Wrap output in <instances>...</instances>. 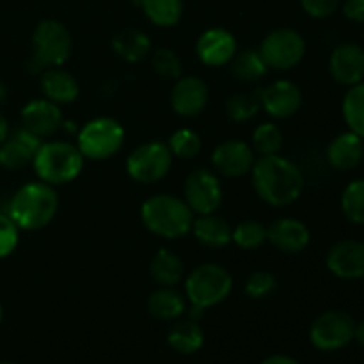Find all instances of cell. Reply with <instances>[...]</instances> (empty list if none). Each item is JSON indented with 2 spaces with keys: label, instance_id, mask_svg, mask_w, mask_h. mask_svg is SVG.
Listing matches in <instances>:
<instances>
[{
  "label": "cell",
  "instance_id": "cell-1",
  "mask_svg": "<svg viewBox=\"0 0 364 364\" xmlns=\"http://www.w3.org/2000/svg\"><path fill=\"white\" fill-rule=\"evenodd\" d=\"M252 188L263 203L276 208L290 206L304 191V173L287 156H259L251 169Z\"/></svg>",
  "mask_w": 364,
  "mask_h": 364
},
{
  "label": "cell",
  "instance_id": "cell-2",
  "mask_svg": "<svg viewBox=\"0 0 364 364\" xmlns=\"http://www.w3.org/2000/svg\"><path fill=\"white\" fill-rule=\"evenodd\" d=\"M59 210V196L55 187L41 180L21 185L13 194L7 215L20 231H39L48 226Z\"/></svg>",
  "mask_w": 364,
  "mask_h": 364
},
{
  "label": "cell",
  "instance_id": "cell-3",
  "mask_svg": "<svg viewBox=\"0 0 364 364\" xmlns=\"http://www.w3.org/2000/svg\"><path fill=\"white\" fill-rule=\"evenodd\" d=\"M194 217L185 199L174 194H155L141 206V220L146 230L167 240L191 233Z\"/></svg>",
  "mask_w": 364,
  "mask_h": 364
},
{
  "label": "cell",
  "instance_id": "cell-4",
  "mask_svg": "<svg viewBox=\"0 0 364 364\" xmlns=\"http://www.w3.org/2000/svg\"><path fill=\"white\" fill-rule=\"evenodd\" d=\"M84 160L77 144L68 141H43L32 159V167L38 180L59 187L80 176Z\"/></svg>",
  "mask_w": 364,
  "mask_h": 364
},
{
  "label": "cell",
  "instance_id": "cell-5",
  "mask_svg": "<svg viewBox=\"0 0 364 364\" xmlns=\"http://www.w3.org/2000/svg\"><path fill=\"white\" fill-rule=\"evenodd\" d=\"M233 291V277L219 263H203L185 279V297L196 308L208 309L226 301Z\"/></svg>",
  "mask_w": 364,
  "mask_h": 364
},
{
  "label": "cell",
  "instance_id": "cell-6",
  "mask_svg": "<svg viewBox=\"0 0 364 364\" xmlns=\"http://www.w3.org/2000/svg\"><path fill=\"white\" fill-rule=\"evenodd\" d=\"M73 39L66 25L59 20H43L32 32V64L39 70L59 68L70 59Z\"/></svg>",
  "mask_w": 364,
  "mask_h": 364
},
{
  "label": "cell",
  "instance_id": "cell-7",
  "mask_svg": "<svg viewBox=\"0 0 364 364\" xmlns=\"http://www.w3.org/2000/svg\"><path fill=\"white\" fill-rule=\"evenodd\" d=\"M124 128L114 117L100 116L87 121L77 135V148L84 159L107 160L121 151L124 144Z\"/></svg>",
  "mask_w": 364,
  "mask_h": 364
},
{
  "label": "cell",
  "instance_id": "cell-8",
  "mask_svg": "<svg viewBox=\"0 0 364 364\" xmlns=\"http://www.w3.org/2000/svg\"><path fill=\"white\" fill-rule=\"evenodd\" d=\"M173 153L167 142L149 141L137 146L127 159V173L142 185L159 183L173 167Z\"/></svg>",
  "mask_w": 364,
  "mask_h": 364
},
{
  "label": "cell",
  "instance_id": "cell-9",
  "mask_svg": "<svg viewBox=\"0 0 364 364\" xmlns=\"http://www.w3.org/2000/svg\"><path fill=\"white\" fill-rule=\"evenodd\" d=\"M258 50L269 70L288 71L304 59L306 39L295 28H274L263 38Z\"/></svg>",
  "mask_w": 364,
  "mask_h": 364
},
{
  "label": "cell",
  "instance_id": "cell-10",
  "mask_svg": "<svg viewBox=\"0 0 364 364\" xmlns=\"http://www.w3.org/2000/svg\"><path fill=\"white\" fill-rule=\"evenodd\" d=\"M355 320L341 309L323 311L309 327V341L322 352H336L354 341Z\"/></svg>",
  "mask_w": 364,
  "mask_h": 364
},
{
  "label": "cell",
  "instance_id": "cell-11",
  "mask_svg": "<svg viewBox=\"0 0 364 364\" xmlns=\"http://www.w3.org/2000/svg\"><path fill=\"white\" fill-rule=\"evenodd\" d=\"M183 199L194 215L217 213L224 201L220 176L208 167H198L191 171L183 183Z\"/></svg>",
  "mask_w": 364,
  "mask_h": 364
},
{
  "label": "cell",
  "instance_id": "cell-12",
  "mask_svg": "<svg viewBox=\"0 0 364 364\" xmlns=\"http://www.w3.org/2000/svg\"><path fill=\"white\" fill-rule=\"evenodd\" d=\"M256 95H258L263 112H267L274 119H288L295 116L302 107L301 87L287 78L270 82Z\"/></svg>",
  "mask_w": 364,
  "mask_h": 364
},
{
  "label": "cell",
  "instance_id": "cell-13",
  "mask_svg": "<svg viewBox=\"0 0 364 364\" xmlns=\"http://www.w3.org/2000/svg\"><path fill=\"white\" fill-rule=\"evenodd\" d=\"M255 162L256 153L252 146L238 139L220 142L212 151V169L224 178H240L251 173Z\"/></svg>",
  "mask_w": 364,
  "mask_h": 364
},
{
  "label": "cell",
  "instance_id": "cell-14",
  "mask_svg": "<svg viewBox=\"0 0 364 364\" xmlns=\"http://www.w3.org/2000/svg\"><path fill=\"white\" fill-rule=\"evenodd\" d=\"M326 267L338 279L355 281L364 277V242L343 238L329 247Z\"/></svg>",
  "mask_w": 364,
  "mask_h": 364
},
{
  "label": "cell",
  "instance_id": "cell-15",
  "mask_svg": "<svg viewBox=\"0 0 364 364\" xmlns=\"http://www.w3.org/2000/svg\"><path fill=\"white\" fill-rule=\"evenodd\" d=\"M20 127L34 134L41 141L53 137L64 127L63 110L46 98L31 100L20 112Z\"/></svg>",
  "mask_w": 364,
  "mask_h": 364
},
{
  "label": "cell",
  "instance_id": "cell-16",
  "mask_svg": "<svg viewBox=\"0 0 364 364\" xmlns=\"http://www.w3.org/2000/svg\"><path fill=\"white\" fill-rule=\"evenodd\" d=\"M208 100V85L203 78L194 77V75L180 77L174 80L173 89H171V107L178 116L187 117V119L198 117L199 114L205 112Z\"/></svg>",
  "mask_w": 364,
  "mask_h": 364
},
{
  "label": "cell",
  "instance_id": "cell-17",
  "mask_svg": "<svg viewBox=\"0 0 364 364\" xmlns=\"http://www.w3.org/2000/svg\"><path fill=\"white\" fill-rule=\"evenodd\" d=\"M237 52V38L223 27L206 28L196 41V55L205 66L210 68L226 66Z\"/></svg>",
  "mask_w": 364,
  "mask_h": 364
},
{
  "label": "cell",
  "instance_id": "cell-18",
  "mask_svg": "<svg viewBox=\"0 0 364 364\" xmlns=\"http://www.w3.org/2000/svg\"><path fill=\"white\" fill-rule=\"evenodd\" d=\"M329 73L336 84L352 87L364 80V48L358 43H341L331 52Z\"/></svg>",
  "mask_w": 364,
  "mask_h": 364
},
{
  "label": "cell",
  "instance_id": "cell-19",
  "mask_svg": "<svg viewBox=\"0 0 364 364\" xmlns=\"http://www.w3.org/2000/svg\"><path fill=\"white\" fill-rule=\"evenodd\" d=\"M41 142V139L25 130L23 127L11 130L6 141L0 144V167L6 171L23 169L27 164H32Z\"/></svg>",
  "mask_w": 364,
  "mask_h": 364
},
{
  "label": "cell",
  "instance_id": "cell-20",
  "mask_svg": "<svg viewBox=\"0 0 364 364\" xmlns=\"http://www.w3.org/2000/svg\"><path fill=\"white\" fill-rule=\"evenodd\" d=\"M267 242L287 255L302 252L311 242V231L302 220L294 217H281L267 226Z\"/></svg>",
  "mask_w": 364,
  "mask_h": 364
},
{
  "label": "cell",
  "instance_id": "cell-21",
  "mask_svg": "<svg viewBox=\"0 0 364 364\" xmlns=\"http://www.w3.org/2000/svg\"><path fill=\"white\" fill-rule=\"evenodd\" d=\"M327 162L333 169L348 173L364 160V139L347 130L338 134L326 149Z\"/></svg>",
  "mask_w": 364,
  "mask_h": 364
},
{
  "label": "cell",
  "instance_id": "cell-22",
  "mask_svg": "<svg viewBox=\"0 0 364 364\" xmlns=\"http://www.w3.org/2000/svg\"><path fill=\"white\" fill-rule=\"evenodd\" d=\"M39 87H41L43 98L57 103L59 107L70 105L80 95V85H78L77 78L60 66L43 70Z\"/></svg>",
  "mask_w": 364,
  "mask_h": 364
},
{
  "label": "cell",
  "instance_id": "cell-23",
  "mask_svg": "<svg viewBox=\"0 0 364 364\" xmlns=\"http://www.w3.org/2000/svg\"><path fill=\"white\" fill-rule=\"evenodd\" d=\"M231 231L233 228L224 217L217 215V213H208V215L194 217L191 233L205 247L223 249L231 244Z\"/></svg>",
  "mask_w": 364,
  "mask_h": 364
},
{
  "label": "cell",
  "instance_id": "cell-24",
  "mask_svg": "<svg viewBox=\"0 0 364 364\" xmlns=\"http://www.w3.org/2000/svg\"><path fill=\"white\" fill-rule=\"evenodd\" d=\"M148 313L160 322H174L187 311V297L174 287H160L148 297Z\"/></svg>",
  "mask_w": 364,
  "mask_h": 364
},
{
  "label": "cell",
  "instance_id": "cell-25",
  "mask_svg": "<svg viewBox=\"0 0 364 364\" xmlns=\"http://www.w3.org/2000/svg\"><path fill=\"white\" fill-rule=\"evenodd\" d=\"M112 50L127 63H139L151 53V41L146 32L139 28H121L112 38Z\"/></svg>",
  "mask_w": 364,
  "mask_h": 364
},
{
  "label": "cell",
  "instance_id": "cell-26",
  "mask_svg": "<svg viewBox=\"0 0 364 364\" xmlns=\"http://www.w3.org/2000/svg\"><path fill=\"white\" fill-rule=\"evenodd\" d=\"M167 343L174 352L181 355L196 354L205 345V333L196 320H174L167 333Z\"/></svg>",
  "mask_w": 364,
  "mask_h": 364
},
{
  "label": "cell",
  "instance_id": "cell-27",
  "mask_svg": "<svg viewBox=\"0 0 364 364\" xmlns=\"http://www.w3.org/2000/svg\"><path fill=\"white\" fill-rule=\"evenodd\" d=\"M149 274L159 287H176L183 281V259L169 249H160L151 258Z\"/></svg>",
  "mask_w": 364,
  "mask_h": 364
},
{
  "label": "cell",
  "instance_id": "cell-28",
  "mask_svg": "<svg viewBox=\"0 0 364 364\" xmlns=\"http://www.w3.org/2000/svg\"><path fill=\"white\" fill-rule=\"evenodd\" d=\"M139 6L153 25L162 28L174 27L183 16V0H139Z\"/></svg>",
  "mask_w": 364,
  "mask_h": 364
},
{
  "label": "cell",
  "instance_id": "cell-29",
  "mask_svg": "<svg viewBox=\"0 0 364 364\" xmlns=\"http://www.w3.org/2000/svg\"><path fill=\"white\" fill-rule=\"evenodd\" d=\"M231 75L242 82H259L269 73V66L263 60L259 50H240L231 59Z\"/></svg>",
  "mask_w": 364,
  "mask_h": 364
},
{
  "label": "cell",
  "instance_id": "cell-30",
  "mask_svg": "<svg viewBox=\"0 0 364 364\" xmlns=\"http://www.w3.org/2000/svg\"><path fill=\"white\" fill-rule=\"evenodd\" d=\"M341 114L348 130L364 139V80L348 87L341 102Z\"/></svg>",
  "mask_w": 364,
  "mask_h": 364
},
{
  "label": "cell",
  "instance_id": "cell-31",
  "mask_svg": "<svg viewBox=\"0 0 364 364\" xmlns=\"http://www.w3.org/2000/svg\"><path fill=\"white\" fill-rule=\"evenodd\" d=\"M340 206L348 223L364 226V180H352L343 188Z\"/></svg>",
  "mask_w": 364,
  "mask_h": 364
},
{
  "label": "cell",
  "instance_id": "cell-32",
  "mask_svg": "<svg viewBox=\"0 0 364 364\" xmlns=\"http://www.w3.org/2000/svg\"><path fill=\"white\" fill-rule=\"evenodd\" d=\"M262 110L259 105L258 95L252 92H235L224 103V112H226L228 119L235 121V123H247L252 117L258 116Z\"/></svg>",
  "mask_w": 364,
  "mask_h": 364
},
{
  "label": "cell",
  "instance_id": "cell-33",
  "mask_svg": "<svg viewBox=\"0 0 364 364\" xmlns=\"http://www.w3.org/2000/svg\"><path fill=\"white\" fill-rule=\"evenodd\" d=\"M267 242V226L259 220H242L231 231V244L244 251H255Z\"/></svg>",
  "mask_w": 364,
  "mask_h": 364
},
{
  "label": "cell",
  "instance_id": "cell-34",
  "mask_svg": "<svg viewBox=\"0 0 364 364\" xmlns=\"http://www.w3.org/2000/svg\"><path fill=\"white\" fill-rule=\"evenodd\" d=\"M251 146L259 156L277 155L283 148V132L276 123H262L252 130Z\"/></svg>",
  "mask_w": 364,
  "mask_h": 364
},
{
  "label": "cell",
  "instance_id": "cell-35",
  "mask_svg": "<svg viewBox=\"0 0 364 364\" xmlns=\"http://www.w3.org/2000/svg\"><path fill=\"white\" fill-rule=\"evenodd\" d=\"M167 146H169L173 156L181 160H191L199 155L203 148V141L201 135L192 130V128H180L167 139Z\"/></svg>",
  "mask_w": 364,
  "mask_h": 364
},
{
  "label": "cell",
  "instance_id": "cell-36",
  "mask_svg": "<svg viewBox=\"0 0 364 364\" xmlns=\"http://www.w3.org/2000/svg\"><path fill=\"white\" fill-rule=\"evenodd\" d=\"M151 66L159 77L166 80H178L181 77V59L178 53L171 48H156L151 53Z\"/></svg>",
  "mask_w": 364,
  "mask_h": 364
},
{
  "label": "cell",
  "instance_id": "cell-37",
  "mask_svg": "<svg viewBox=\"0 0 364 364\" xmlns=\"http://www.w3.org/2000/svg\"><path fill=\"white\" fill-rule=\"evenodd\" d=\"M244 290L247 297L262 301V299L270 297L277 290V277L267 270H256L245 279Z\"/></svg>",
  "mask_w": 364,
  "mask_h": 364
},
{
  "label": "cell",
  "instance_id": "cell-38",
  "mask_svg": "<svg viewBox=\"0 0 364 364\" xmlns=\"http://www.w3.org/2000/svg\"><path fill=\"white\" fill-rule=\"evenodd\" d=\"M20 242V228L13 223L7 213L0 212V259L14 252Z\"/></svg>",
  "mask_w": 364,
  "mask_h": 364
},
{
  "label": "cell",
  "instance_id": "cell-39",
  "mask_svg": "<svg viewBox=\"0 0 364 364\" xmlns=\"http://www.w3.org/2000/svg\"><path fill=\"white\" fill-rule=\"evenodd\" d=\"M301 6L308 16L323 20L336 13L341 7V0H301Z\"/></svg>",
  "mask_w": 364,
  "mask_h": 364
},
{
  "label": "cell",
  "instance_id": "cell-40",
  "mask_svg": "<svg viewBox=\"0 0 364 364\" xmlns=\"http://www.w3.org/2000/svg\"><path fill=\"white\" fill-rule=\"evenodd\" d=\"M341 9L347 20L364 25V0H341Z\"/></svg>",
  "mask_w": 364,
  "mask_h": 364
},
{
  "label": "cell",
  "instance_id": "cell-41",
  "mask_svg": "<svg viewBox=\"0 0 364 364\" xmlns=\"http://www.w3.org/2000/svg\"><path fill=\"white\" fill-rule=\"evenodd\" d=\"M262 364H299V363L295 361L294 358H290V355L277 354V355H270V358H267Z\"/></svg>",
  "mask_w": 364,
  "mask_h": 364
},
{
  "label": "cell",
  "instance_id": "cell-42",
  "mask_svg": "<svg viewBox=\"0 0 364 364\" xmlns=\"http://www.w3.org/2000/svg\"><path fill=\"white\" fill-rule=\"evenodd\" d=\"M9 132H11L9 123H7L6 116H4V114L0 112V144H2V142L6 141L7 135H9Z\"/></svg>",
  "mask_w": 364,
  "mask_h": 364
},
{
  "label": "cell",
  "instance_id": "cell-43",
  "mask_svg": "<svg viewBox=\"0 0 364 364\" xmlns=\"http://www.w3.org/2000/svg\"><path fill=\"white\" fill-rule=\"evenodd\" d=\"M354 340L358 341L359 345H363V347H364V320H363V322L355 323V331H354Z\"/></svg>",
  "mask_w": 364,
  "mask_h": 364
},
{
  "label": "cell",
  "instance_id": "cell-44",
  "mask_svg": "<svg viewBox=\"0 0 364 364\" xmlns=\"http://www.w3.org/2000/svg\"><path fill=\"white\" fill-rule=\"evenodd\" d=\"M6 98H7V91H6V85L2 84V82H0V105H2L4 102H6Z\"/></svg>",
  "mask_w": 364,
  "mask_h": 364
},
{
  "label": "cell",
  "instance_id": "cell-45",
  "mask_svg": "<svg viewBox=\"0 0 364 364\" xmlns=\"http://www.w3.org/2000/svg\"><path fill=\"white\" fill-rule=\"evenodd\" d=\"M2 318H4V308L2 304H0V323H2Z\"/></svg>",
  "mask_w": 364,
  "mask_h": 364
},
{
  "label": "cell",
  "instance_id": "cell-46",
  "mask_svg": "<svg viewBox=\"0 0 364 364\" xmlns=\"http://www.w3.org/2000/svg\"><path fill=\"white\" fill-rule=\"evenodd\" d=\"M0 364H16V363H11V361H0Z\"/></svg>",
  "mask_w": 364,
  "mask_h": 364
},
{
  "label": "cell",
  "instance_id": "cell-47",
  "mask_svg": "<svg viewBox=\"0 0 364 364\" xmlns=\"http://www.w3.org/2000/svg\"><path fill=\"white\" fill-rule=\"evenodd\" d=\"M134 2H135V4H139V0H134Z\"/></svg>",
  "mask_w": 364,
  "mask_h": 364
}]
</instances>
